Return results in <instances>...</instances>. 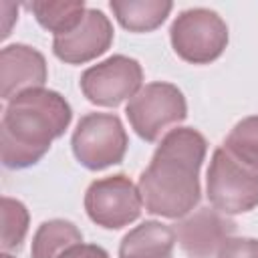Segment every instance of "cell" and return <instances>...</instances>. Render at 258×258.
Instances as JSON below:
<instances>
[{
	"instance_id": "cell-1",
	"label": "cell",
	"mask_w": 258,
	"mask_h": 258,
	"mask_svg": "<svg viewBox=\"0 0 258 258\" xmlns=\"http://www.w3.org/2000/svg\"><path fill=\"white\" fill-rule=\"evenodd\" d=\"M206 149V137L191 127H175L165 133L137 183L149 214L179 220L198 206Z\"/></svg>"
},
{
	"instance_id": "cell-2",
	"label": "cell",
	"mask_w": 258,
	"mask_h": 258,
	"mask_svg": "<svg viewBox=\"0 0 258 258\" xmlns=\"http://www.w3.org/2000/svg\"><path fill=\"white\" fill-rule=\"evenodd\" d=\"M71 119V105L56 91L40 87L10 99L0 125L4 167L22 169L38 163Z\"/></svg>"
},
{
	"instance_id": "cell-3",
	"label": "cell",
	"mask_w": 258,
	"mask_h": 258,
	"mask_svg": "<svg viewBox=\"0 0 258 258\" xmlns=\"http://www.w3.org/2000/svg\"><path fill=\"white\" fill-rule=\"evenodd\" d=\"M206 187L212 208L226 216L244 214L258 206V169L234 157L224 145L212 155Z\"/></svg>"
},
{
	"instance_id": "cell-4",
	"label": "cell",
	"mask_w": 258,
	"mask_h": 258,
	"mask_svg": "<svg viewBox=\"0 0 258 258\" xmlns=\"http://www.w3.org/2000/svg\"><path fill=\"white\" fill-rule=\"evenodd\" d=\"M125 115L133 131L141 139L153 143L171 125H177L187 117V105L183 93L175 85L155 81L141 87V91L127 103Z\"/></svg>"
},
{
	"instance_id": "cell-5",
	"label": "cell",
	"mask_w": 258,
	"mask_h": 258,
	"mask_svg": "<svg viewBox=\"0 0 258 258\" xmlns=\"http://www.w3.org/2000/svg\"><path fill=\"white\" fill-rule=\"evenodd\" d=\"M127 143L125 127L113 113H89L81 117L71 137L77 161L91 171L121 163Z\"/></svg>"
},
{
	"instance_id": "cell-6",
	"label": "cell",
	"mask_w": 258,
	"mask_h": 258,
	"mask_svg": "<svg viewBox=\"0 0 258 258\" xmlns=\"http://www.w3.org/2000/svg\"><path fill=\"white\" fill-rule=\"evenodd\" d=\"M169 38L179 58L191 64H208L224 52L228 26L214 10L189 8L173 20Z\"/></svg>"
},
{
	"instance_id": "cell-7",
	"label": "cell",
	"mask_w": 258,
	"mask_h": 258,
	"mask_svg": "<svg viewBox=\"0 0 258 258\" xmlns=\"http://www.w3.org/2000/svg\"><path fill=\"white\" fill-rule=\"evenodd\" d=\"M83 95L101 107H117L123 101H131L143 85L141 64L125 54H113L81 75Z\"/></svg>"
},
{
	"instance_id": "cell-8",
	"label": "cell",
	"mask_w": 258,
	"mask_h": 258,
	"mask_svg": "<svg viewBox=\"0 0 258 258\" xmlns=\"http://www.w3.org/2000/svg\"><path fill=\"white\" fill-rule=\"evenodd\" d=\"M139 187L123 173L93 181L85 194V210L89 218L107 230H119L135 222L141 214Z\"/></svg>"
},
{
	"instance_id": "cell-9",
	"label": "cell",
	"mask_w": 258,
	"mask_h": 258,
	"mask_svg": "<svg viewBox=\"0 0 258 258\" xmlns=\"http://www.w3.org/2000/svg\"><path fill=\"white\" fill-rule=\"evenodd\" d=\"M173 232L179 248L189 258H214L222 244L236 232V222L216 208H200L181 218Z\"/></svg>"
},
{
	"instance_id": "cell-10",
	"label": "cell",
	"mask_w": 258,
	"mask_h": 258,
	"mask_svg": "<svg viewBox=\"0 0 258 258\" xmlns=\"http://www.w3.org/2000/svg\"><path fill=\"white\" fill-rule=\"evenodd\" d=\"M113 42V26L111 20L97 8H87L83 20L77 28L67 34L54 36L52 52L56 58L69 64H83L89 62L103 52Z\"/></svg>"
},
{
	"instance_id": "cell-11",
	"label": "cell",
	"mask_w": 258,
	"mask_h": 258,
	"mask_svg": "<svg viewBox=\"0 0 258 258\" xmlns=\"http://www.w3.org/2000/svg\"><path fill=\"white\" fill-rule=\"evenodd\" d=\"M48 77L42 52L28 44H10L0 52V97L10 101L20 93L44 87Z\"/></svg>"
},
{
	"instance_id": "cell-12",
	"label": "cell",
	"mask_w": 258,
	"mask_h": 258,
	"mask_svg": "<svg viewBox=\"0 0 258 258\" xmlns=\"http://www.w3.org/2000/svg\"><path fill=\"white\" fill-rule=\"evenodd\" d=\"M173 246V228L157 220H147L123 236L119 244V258H171Z\"/></svg>"
},
{
	"instance_id": "cell-13",
	"label": "cell",
	"mask_w": 258,
	"mask_h": 258,
	"mask_svg": "<svg viewBox=\"0 0 258 258\" xmlns=\"http://www.w3.org/2000/svg\"><path fill=\"white\" fill-rule=\"evenodd\" d=\"M111 10L129 32H151L165 22L173 4L169 0H111Z\"/></svg>"
},
{
	"instance_id": "cell-14",
	"label": "cell",
	"mask_w": 258,
	"mask_h": 258,
	"mask_svg": "<svg viewBox=\"0 0 258 258\" xmlns=\"http://www.w3.org/2000/svg\"><path fill=\"white\" fill-rule=\"evenodd\" d=\"M42 28L54 36L67 34L79 26L87 8L83 0H34L28 4Z\"/></svg>"
},
{
	"instance_id": "cell-15",
	"label": "cell",
	"mask_w": 258,
	"mask_h": 258,
	"mask_svg": "<svg viewBox=\"0 0 258 258\" xmlns=\"http://www.w3.org/2000/svg\"><path fill=\"white\" fill-rule=\"evenodd\" d=\"M81 230L69 220L42 222L32 238V258H60L71 246L81 244Z\"/></svg>"
},
{
	"instance_id": "cell-16",
	"label": "cell",
	"mask_w": 258,
	"mask_h": 258,
	"mask_svg": "<svg viewBox=\"0 0 258 258\" xmlns=\"http://www.w3.org/2000/svg\"><path fill=\"white\" fill-rule=\"evenodd\" d=\"M224 147L246 165L258 169V115L238 121L226 137Z\"/></svg>"
},
{
	"instance_id": "cell-17",
	"label": "cell",
	"mask_w": 258,
	"mask_h": 258,
	"mask_svg": "<svg viewBox=\"0 0 258 258\" xmlns=\"http://www.w3.org/2000/svg\"><path fill=\"white\" fill-rule=\"evenodd\" d=\"M28 232V210L22 202L2 198V252L18 250Z\"/></svg>"
},
{
	"instance_id": "cell-18",
	"label": "cell",
	"mask_w": 258,
	"mask_h": 258,
	"mask_svg": "<svg viewBox=\"0 0 258 258\" xmlns=\"http://www.w3.org/2000/svg\"><path fill=\"white\" fill-rule=\"evenodd\" d=\"M216 258H258V240L232 236L222 244Z\"/></svg>"
},
{
	"instance_id": "cell-19",
	"label": "cell",
	"mask_w": 258,
	"mask_h": 258,
	"mask_svg": "<svg viewBox=\"0 0 258 258\" xmlns=\"http://www.w3.org/2000/svg\"><path fill=\"white\" fill-rule=\"evenodd\" d=\"M60 258H109L107 250L97 244H75Z\"/></svg>"
},
{
	"instance_id": "cell-20",
	"label": "cell",
	"mask_w": 258,
	"mask_h": 258,
	"mask_svg": "<svg viewBox=\"0 0 258 258\" xmlns=\"http://www.w3.org/2000/svg\"><path fill=\"white\" fill-rule=\"evenodd\" d=\"M2 258H12V256H10L8 252H2Z\"/></svg>"
}]
</instances>
